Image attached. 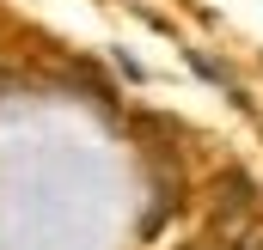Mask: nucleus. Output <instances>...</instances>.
<instances>
[{"mask_svg":"<svg viewBox=\"0 0 263 250\" xmlns=\"http://www.w3.org/2000/svg\"><path fill=\"white\" fill-rule=\"evenodd\" d=\"M220 250H263V214L251 220V226H245V232H239V238H227Z\"/></svg>","mask_w":263,"mask_h":250,"instance_id":"1","label":"nucleus"}]
</instances>
